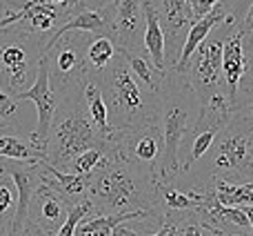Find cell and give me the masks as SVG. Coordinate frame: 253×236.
Masks as SVG:
<instances>
[{
    "label": "cell",
    "mask_w": 253,
    "mask_h": 236,
    "mask_svg": "<svg viewBox=\"0 0 253 236\" xmlns=\"http://www.w3.org/2000/svg\"><path fill=\"white\" fill-rule=\"evenodd\" d=\"M87 198L93 203L96 214L144 210L165 216L158 196V178L149 170L120 158L111 145L96 170L87 174Z\"/></svg>",
    "instance_id": "1"
},
{
    "label": "cell",
    "mask_w": 253,
    "mask_h": 236,
    "mask_svg": "<svg viewBox=\"0 0 253 236\" xmlns=\"http://www.w3.org/2000/svg\"><path fill=\"white\" fill-rule=\"evenodd\" d=\"M98 147H109V136L98 129L89 114L83 80H74L58 92L56 116L47 138V163L67 172L76 156Z\"/></svg>",
    "instance_id": "2"
},
{
    "label": "cell",
    "mask_w": 253,
    "mask_h": 236,
    "mask_svg": "<svg viewBox=\"0 0 253 236\" xmlns=\"http://www.w3.org/2000/svg\"><path fill=\"white\" fill-rule=\"evenodd\" d=\"M158 98H160V129L165 136V154L158 180H175L182 174L180 152L184 140L200 120L202 103L189 85L187 76L178 74L175 69L165 71Z\"/></svg>",
    "instance_id": "3"
},
{
    "label": "cell",
    "mask_w": 253,
    "mask_h": 236,
    "mask_svg": "<svg viewBox=\"0 0 253 236\" xmlns=\"http://www.w3.org/2000/svg\"><path fill=\"white\" fill-rule=\"evenodd\" d=\"M84 76H89L100 87L114 131L147 122H160V98L156 92H149L135 80L120 49L102 71Z\"/></svg>",
    "instance_id": "4"
},
{
    "label": "cell",
    "mask_w": 253,
    "mask_h": 236,
    "mask_svg": "<svg viewBox=\"0 0 253 236\" xmlns=\"http://www.w3.org/2000/svg\"><path fill=\"white\" fill-rule=\"evenodd\" d=\"M44 47L47 40L20 27H0V87L11 96L29 89L38 78Z\"/></svg>",
    "instance_id": "5"
},
{
    "label": "cell",
    "mask_w": 253,
    "mask_h": 236,
    "mask_svg": "<svg viewBox=\"0 0 253 236\" xmlns=\"http://www.w3.org/2000/svg\"><path fill=\"white\" fill-rule=\"evenodd\" d=\"M238 25V18L229 13L218 27L209 34V38L193 52L191 60H189L184 76H187L189 85L193 92L198 94L200 103L211 98L218 92H227L224 87V76H222V45L227 34Z\"/></svg>",
    "instance_id": "6"
},
{
    "label": "cell",
    "mask_w": 253,
    "mask_h": 236,
    "mask_svg": "<svg viewBox=\"0 0 253 236\" xmlns=\"http://www.w3.org/2000/svg\"><path fill=\"white\" fill-rule=\"evenodd\" d=\"M109 145L120 158L133 163V165L149 170L158 178L165 154V136H162L160 122H147V125L118 129L111 134Z\"/></svg>",
    "instance_id": "7"
},
{
    "label": "cell",
    "mask_w": 253,
    "mask_h": 236,
    "mask_svg": "<svg viewBox=\"0 0 253 236\" xmlns=\"http://www.w3.org/2000/svg\"><path fill=\"white\" fill-rule=\"evenodd\" d=\"M83 34L84 31H69L44 52L49 60V78L56 94L74 80H83L87 71V47L91 40H84Z\"/></svg>",
    "instance_id": "8"
},
{
    "label": "cell",
    "mask_w": 253,
    "mask_h": 236,
    "mask_svg": "<svg viewBox=\"0 0 253 236\" xmlns=\"http://www.w3.org/2000/svg\"><path fill=\"white\" fill-rule=\"evenodd\" d=\"M16 101H34L36 110H38V127L31 134H27L31 138V143L47 154V138L51 131V122L56 116V107H58V94L51 87V78H49V60L47 56H42L38 67V78L31 85L29 89L16 94Z\"/></svg>",
    "instance_id": "9"
},
{
    "label": "cell",
    "mask_w": 253,
    "mask_h": 236,
    "mask_svg": "<svg viewBox=\"0 0 253 236\" xmlns=\"http://www.w3.org/2000/svg\"><path fill=\"white\" fill-rule=\"evenodd\" d=\"M0 170L11 176L13 185H16V189H18V207H16V216H13V221H11L9 236H20L25 232L27 223H29L31 196H34V192L38 189V185L42 183V167H40V163L0 158Z\"/></svg>",
    "instance_id": "10"
},
{
    "label": "cell",
    "mask_w": 253,
    "mask_h": 236,
    "mask_svg": "<svg viewBox=\"0 0 253 236\" xmlns=\"http://www.w3.org/2000/svg\"><path fill=\"white\" fill-rule=\"evenodd\" d=\"M160 13L162 29L167 36V69H173L184 47L187 34L193 25L191 0H151Z\"/></svg>",
    "instance_id": "11"
},
{
    "label": "cell",
    "mask_w": 253,
    "mask_h": 236,
    "mask_svg": "<svg viewBox=\"0 0 253 236\" xmlns=\"http://www.w3.org/2000/svg\"><path fill=\"white\" fill-rule=\"evenodd\" d=\"M69 210H71L69 198H65L58 189H53L51 185H47L42 180L38 185V189L34 192V196H31L29 223H34L36 228L56 236L60 225L65 223Z\"/></svg>",
    "instance_id": "12"
},
{
    "label": "cell",
    "mask_w": 253,
    "mask_h": 236,
    "mask_svg": "<svg viewBox=\"0 0 253 236\" xmlns=\"http://www.w3.org/2000/svg\"><path fill=\"white\" fill-rule=\"evenodd\" d=\"M114 25L118 49L144 54V0H114Z\"/></svg>",
    "instance_id": "13"
},
{
    "label": "cell",
    "mask_w": 253,
    "mask_h": 236,
    "mask_svg": "<svg viewBox=\"0 0 253 236\" xmlns=\"http://www.w3.org/2000/svg\"><path fill=\"white\" fill-rule=\"evenodd\" d=\"M247 31L240 25H236L227 34L222 45V76H224V87H227L229 101L233 103L236 110L238 92H240L242 78L247 76V49H245Z\"/></svg>",
    "instance_id": "14"
},
{
    "label": "cell",
    "mask_w": 253,
    "mask_h": 236,
    "mask_svg": "<svg viewBox=\"0 0 253 236\" xmlns=\"http://www.w3.org/2000/svg\"><path fill=\"white\" fill-rule=\"evenodd\" d=\"M227 16H229V9L224 7L222 2H218V4L213 7V11H209L205 18H200V20L193 22L191 29H189V34H187V40H184L182 52H180L178 62H175V67H173L178 74H184V69H187V65H189V60H191L193 52H196V49L200 47V45L205 43L207 38H209V34H211V31H213L215 27H218Z\"/></svg>",
    "instance_id": "15"
},
{
    "label": "cell",
    "mask_w": 253,
    "mask_h": 236,
    "mask_svg": "<svg viewBox=\"0 0 253 236\" xmlns=\"http://www.w3.org/2000/svg\"><path fill=\"white\" fill-rule=\"evenodd\" d=\"M144 54L149 56V60L158 67L160 71H167V36L165 29H162V22H160V13H158L156 4L151 0H144Z\"/></svg>",
    "instance_id": "16"
},
{
    "label": "cell",
    "mask_w": 253,
    "mask_h": 236,
    "mask_svg": "<svg viewBox=\"0 0 253 236\" xmlns=\"http://www.w3.org/2000/svg\"><path fill=\"white\" fill-rule=\"evenodd\" d=\"M40 167H42V180L47 185H51L53 189L62 194L65 198H69V203L83 201L84 194H87V176L84 174H74V172H65L53 167L51 163L40 161Z\"/></svg>",
    "instance_id": "17"
},
{
    "label": "cell",
    "mask_w": 253,
    "mask_h": 236,
    "mask_svg": "<svg viewBox=\"0 0 253 236\" xmlns=\"http://www.w3.org/2000/svg\"><path fill=\"white\" fill-rule=\"evenodd\" d=\"M167 236H222L198 216V212H167Z\"/></svg>",
    "instance_id": "18"
},
{
    "label": "cell",
    "mask_w": 253,
    "mask_h": 236,
    "mask_svg": "<svg viewBox=\"0 0 253 236\" xmlns=\"http://www.w3.org/2000/svg\"><path fill=\"white\" fill-rule=\"evenodd\" d=\"M211 192H213L215 201L227 207L253 205V183H231L224 178H213Z\"/></svg>",
    "instance_id": "19"
},
{
    "label": "cell",
    "mask_w": 253,
    "mask_h": 236,
    "mask_svg": "<svg viewBox=\"0 0 253 236\" xmlns=\"http://www.w3.org/2000/svg\"><path fill=\"white\" fill-rule=\"evenodd\" d=\"M123 56L126 58V65H129L131 74L135 76L140 85L149 89V92H156L160 89V83L165 78V71H160L151 60H149L147 54H135V52H126V49H120Z\"/></svg>",
    "instance_id": "20"
},
{
    "label": "cell",
    "mask_w": 253,
    "mask_h": 236,
    "mask_svg": "<svg viewBox=\"0 0 253 236\" xmlns=\"http://www.w3.org/2000/svg\"><path fill=\"white\" fill-rule=\"evenodd\" d=\"M83 89H84V101H87L89 114H91L93 122L98 125V129H100L102 134L111 138L114 127H111V122H109V110H107V103H105V98H102L100 87H98L89 76H83Z\"/></svg>",
    "instance_id": "21"
},
{
    "label": "cell",
    "mask_w": 253,
    "mask_h": 236,
    "mask_svg": "<svg viewBox=\"0 0 253 236\" xmlns=\"http://www.w3.org/2000/svg\"><path fill=\"white\" fill-rule=\"evenodd\" d=\"M18 207V189L13 185L11 176L0 170V234L9 236L11 221L16 216Z\"/></svg>",
    "instance_id": "22"
},
{
    "label": "cell",
    "mask_w": 253,
    "mask_h": 236,
    "mask_svg": "<svg viewBox=\"0 0 253 236\" xmlns=\"http://www.w3.org/2000/svg\"><path fill=\"white\" fill-rule=\"evenodd\" d=\"M118 54V45L111 38H102L96 36V40H91L87 47V71L84 74H98L102 71Z\"/></svg>",
    "instance_id": "23"
},
{
    "label": "cell",
    "mask_w": 253,
    "mask_h": 236,
    "mask_svg": "<svg viewBox=\"0 0 253 236\" xmlns=\"http://www.w3.org/2000/svg\"><path fill=\"white\" fill-rule=\"evenodd\" d=\"M87 216H96V212H93V203L84 196L83 201H78V203H74V205H71L69 214H67L65 223L60 225V230L56 232V236H76L78 225L83 223Z\"/></svg>",
    "instance_id": "24"
},
{
    "label": "cell",
    "mask_w": 253,
    "mask_h": 236,
    "mask_svg": "<svg viewBox=\"0 0 253 236\" xmlns=\"http://www.w3.org/2000/svg\"><path fill=\"white\" fill-rule=\"evenodd\" d=\"M107 149H87V152H83L80 156H76L74 161H71L69 170L67 172H74V174H91L93 170H96V165L102 161V156H105Z\"/></svg>",
    "instance_id": "25"
},
{
    "label": "cell",
    "mask_w": 253,
    "mask_h": 236,
    "mask_svg": "<svg viewBox=\"0 0 253 236\" xmlns=\"http://www.w3.org/2000/svg\"><path fill=\"white\" fill-rule=\"evenodd\" d=\"M16 116H18V101L11 96V94H7L2 87H0V118L13 125Z\"/></svg>",
    "instance_id": "26"
},
{
    "label": "cell",
    "mask_w": 253,
    "mask_h": 236,
    "mask_svg": "<svg viewBox=\"0 0 253 236\" xmlns=\"http://www.w3.org/2000/svg\"><path fill=\"white\" fill-rule=\"evenodd\" d=\"M220 0H191V13H193V22L205 18L209 11H213V7Z\"/></svg>",
    "instance_id": "27"
},
{
    "label": "cell",
    "mask_w": 253,
    "mask_h": 236,
    "mask_svg": "<svg viewBox=\"0 0 253 236\" xmlns=\"http://www.w3.org/2000/svg\"><path fill=\"white\" fill-rule=\"evenodd\" d=\"M245 49H247V76H253V31L247 34Z\"/></svg>",
    "instance_id": "28"
},
{
    "label": "cell",
    "mask_w": 253,
    "mask_h": 236,
    "mask_svg": "<svg viewBox=\"0 0 253 236\" xmlns=\"http://www.w3.org/2000/svg\"><path fill=\"white\" fill-rule=\"evenodd\" d=\"M236 112H240L242 116H247L253 120V98H240L236 105Z\"/></svg>",
    "instance_id": "29"
},
{
    "label": "cell",
    "mask_w": 253,
    "mask_h": 236,
    "mask_svg": "<svg viewBox=\"0 0 253 236\" xmlns=\"http://www.w3.org/2000/svg\"><path fill=\"white\" fill-rule=\"evenodd\" d=\"M220 2H222L224 7L229 9V13H231V16H236V18H238V22H240L242 18H245V13L240 11V2H242V0H220Z\"/></svg>",
    "instance_id": "30"
},
{
    "label": "cell",
    "mask_w": 253,
    "mask_h": 236,
    "mask_svg": "<svg viewBox=\"0 0 253 236\" xmlns=\"http://www.w3.org/2000/svg\"><path fill=\"white\" fill-rule=\"evenodd\" d=\"M238 25L242 27V29L247 31V34H249V31H253V2L249 4V9H247V13H245V18H242L240 22H238Z\"/></svg>",
    "instance_id": "31"
},
{
    "label": "cell",
    "mask_w": 253,
    "mask_h": 236,
    "mask_svg": "<svg viewBox=\"0 0 253 236\" xmlns=\"http://www.w3.org/2000/svg\"><path fill=\"white\" fill-rule=\"evenodd\" d=\"M20 236H53V234H49V232H44V230L36 228V225H34V223H27L25 232H22Z\"/></svg>",
    "instance_id": "32"
},
{
    "label": "cell",
    "mask_w": 253,
    "mask_h": 236,
    "mask_svg": "<svg viewBox=\"0 0 253 236\" xmlns=\"http://www.w3.org/2000/svg\"><path fill=\"white\" fill-rule=\"evenodd\" d=\"M44 2H51V4H58V7L67 9V11H74V7H76L78 0H44Z\"/></svg>",
    "instance_id": "33"
},
{
    "label": "cell",
    "mask_w": 253,
    "mask_h": 236,
    "mask_svg": "<svg viewBox=\"0 0 253 236\" xmlns=\"http://www.w3.org/2000/svg\"><path fill=\"white\" fill-rule=\"evenodd\" d=\"M247 149H249V161L253 163V125H251V131H249V138H247Z\"/></svg>",
    "instance_id": "34"
},
{
    "label": "cell",
    "mask_w": 253,
    "mask_h": 236,
    "mask_svg": "<svg viewBox=\"0 0 253 236\" xmlns=\"http://www.w3.org/2000/svg\"><path fill=\"white\" fill-rule=\"evenodd\" d=\"M11 129H13L11 122H7V120H2V118H0V134H9Z\"/></svg>",
    "instance_id": "35"
},
{
    "label": "cell",
    "mask_w": 253,
    "mask_h": 236,
    "mask_svg": "<svg viewBox=\"0 0 253 236\" xmlns=\"http://www.w3.org/2000/svg\"><path fill=\"white\" fill-rule=\"evenodd\" d=\"M9 9H13V7H11V4H9V2H7V0H0V18H2V16H4V13H7V11H9Z\"/></svg>",
    "instance_id": "36"
},
{
    "label": "cell",
    "mask_w": 253,
    "mask_h": 236,
    "mask_svg": "<svg viewBox=\"0 0 253 236\" xmlns=\"http://www.w3.org/2000/svg\"><path fill=\"white\" fill-rule=\"evenodd\" d=\"M245 212L249 216V223H251V232H253V205H245Z\"/></svg>",
    "instance_id": "37"
},
{
    "label": "cell",
    "mask_w": 253,
    "mask_h": 236,
    "mask_svg": "<svg viewBox=\"0 0 253 236\" xmlns=\"http://www.w3.org/2000/svg\"><path fill=\"white\" fill-rule=\"evenodd\" d=\"M7 2L11 4L13 9H18V7H20V4H22V2H27V0H7Z\"/></svg>",
    "instance_id": "38"
},
{
    "label": "cell",
    "mask_w": 253,
    "mask_h": 236,
    "mask_svg": "<svg viewBox=\"0 0 253 236\" xmlns=\"http://www.w3.org/2000/svg\"><path fill=\"white\" fill-rule=\"evenodd\" d=\"M222 236H253V234H222Z\"/></svg>",
    "instance_id": "39"
},
{
    "label": "cell",
    "mask_w": 253,
    "mask_h": 236,
    "mask_svg": "<svg viewBox=\"0 0 253 236\" xmlns=\"http://www.w3.org/2000/svg\"><path fill=\"white\" fill-rule=\"evenodd\" d=\"M0 236H4V234H0Z\"/></svg>",
    "instance_id": "40"
}]
</instances>
